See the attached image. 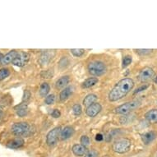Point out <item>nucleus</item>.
Masks as SVG:
<instances>
[{"label": "nucleus", "mask_w": 157, "mask_h": 157, "mask_svg": "<svg viewBox=\"0 0 157 157\" xmlns=\"http://www.w3.org/2000/svg\"><path fill=\"white\" fill-rule=\"evenodd\" d=\"M96 100H97V95H95V94H89L83 100V105L87 108V107H89V106L95 103Z\"/></svg>", "instance_id": "nucleus-19"}, {"label": "nucleus", "mask_w": 157, "mask_h": 157, "mask_svg": "<svg viewBox=\"0 0 157 157\" xmlns=\"http://www.w3.org/2000/svg\"><path fill=\"white\" fill-rule=\"evenodd\" d=\"M71 53L73 56L75 57H81L82 56L84 53H85V50L82 49H71Z\"/></svg>", "instance_id": "nucleus-25"}, {"label": "nucleus", "mask_w": 157, "mask_h": 157, "mask_svg": "<svg viewBox=\"0 0 157 157\" xmlns=\"http://www.w3.org/2000/svg\"><path fill=\"white\" fill-rule=\"evenodd\" d=\"M156 137V134L155 132H148L147 133L142 135V140L145 145L150 144Z\"/></svg>", "instance_id": "nucleus-17"}, {"label": "nucleus", "mask_w": 157, "mask_h": 157, "mask_svg": "<svg viewBox=\"0 0 157 157\" xmlns=\"http://www.w3.org/2000/svg\"><path fill=\"white\" fill-rule=\"evenodd\" d=\"M145 118L151 124H157V109H153L145 113Z\"/></svg>", "instance_id": "nucleus-15"}, {"label": "nucleus", "mask_w": 157, "mask_h": 157, "mask_svg": "<svg viewBox=\"0 0 157 157\" xmlns=\"http://www.w3.org/2000/svg\"><path fill=\"white\" fill-rule=\"evenodd\" d=\"M140 105H141V102L139 101H129L114 109V112L119 114H127L138 108Z\"/></svg>", "instance_id": "nucleus-3"}, {"label": "nucleus", "mask_w": 157, "mask_h": 157, "mask_svg": "<svg viewBox=\"0 0 157 157\" xmlns=\"http://www.w3.org/2000/svg\"><path fill=\"white\" fill-rule=\"evenodd\" d=\"M82 106L79 105V104H76L73 105L72 107V112L74 113L76 116H79L81 115V113H82Z\"/></svg>", "instance_id": "nucleus-26"}, {"label": "nucleus", "mask_w": 157, "mask_h": 157, "mask_svg": "<svg viewBox=\"0 0 157 157\" xmlns=\"http://www.w3.org/2000/svg\"><path fill=\"white\" fill-rule=\"evenodd\" d=\"M17 54L18 53L16 51V50H11L10 52H8V54L3 57V60H2V62H1V64L8 65V63H13V61L14 60V59H15L16 57H17Z\"/></svg>", "instance_id": "nucleus-14"}, {"label": "nucleus", "mask_w": 157, "mask_h": 157, "mask_svg": "<svg viewBox=\"0 0 157 157\" xmlns=\"http://www.w3.org/2000/svg\"><path fill=\"white\" fill-rule=\"evenodd\" d=\"M88 71L92 76H101L106 72L105 63L101 61H92L88 64Z\"/></svg>", "instance_id": "nucleus-4"}, {"label": "nucleus", "mask_w": 157, "mask_h": 157, "mask_svg": "<svg viewBox=\"0 0 157 157\" xmlns=\"http://www.w3.org/2000/svg\"><path fill=\"white\" fill-rule=\"evenodd\" d=\"M81 143H82V145H83V146H85V147L88 146L89 143H90V139H89V137H88L87 136H85V135L82 136V137H81Z\"/></svg>", "instance_id": "nucleus-31"}, {"label": "nucleus", "mask_w": 157, "mask_h": 157, "mask_svg": "<svg viewBox=\"0 0 157 157\" xmlns=\"http://www.w3.org/2000/svg\"><path fill=\"white\" fill-rule=\"evenodd\" d=\"M3 55L2 54H1V53H0V63L2 62V60H3Z\"/></svg>", "instance_id": "nucleus-35"}, {"label": "nucleus", "mask_w": 157, "mask_h": 157, "mask_svg": "<svg viewBox=\"0 0 157 157\" xmlns=\"http://www.w3.org/2000/svg\"><path fill=\"white\" fill-rule=\"evenodd\" d=\"M29 60H30V54L26 52H21V53H18L17 57L14 59L13 61V64L17 67H24L28 63Z\"/></svg>", "instance_id": "nucleus-8"}, {"label": "nucleus", "mask_w": 157, "mask_h": 157, "mask_svg": "<svg viewBox=\"0 0 157 157\" xmlns=\"http://www.w3.org/2000/svg\"><path fill=\"white\" fill-rule=\"evenodd\" d=\"M99 82L97 77H90L86 80H85L83 82V83L82 84V88H90L92 87L96 84V83Z\"/></svg>", "instance_id": "nucleus-21"}, {"label": "nucleus", "mask_w": 157, "mask_h": 157, "mask_svg": "<svg viewBox=\"0 0 157 157\" xmlns=\"http://www.w3.org/2000/svg\"><path fill=\"white\" fill-rule=\"evenodd\" d=\"M148 86H149V85L148 84H145V85H142V86H140L139 88H137L136 90H135V94H136V93H139L141 92V91H142V90H145L146 89H147L148 88Z\"/></svg>", "instance_id": "nucleus-32"}, {"label": "nucleus", "mask_w": 157, "mask_h": 157, "mask_svg": "<svg viewBox=\"0 0 157 157\" xmlns=\"http://www.w3.org/2000/svg\"><path fill=\"white\" fill-rule=\"evenodd\" d=\"M131 141L127 138H123V139L118 140L113 145V151L119 153V154H124L129 151L131 147Z\"/></svg>", "instance_id": "nucleus-5"}, {"label": "nucleus", "mask_w": 157, "mask_h": 157, "mask_svg": "<svg viewBox=\"0 0 157 157\" xmlns=\"http://www.w3.org/2000/svg\"><path fill=\"white\" fill-rule=\"evenodd\" d=\"M15 109L17 111V113L19 117H24L26 115L27 113V104L26 103H21L20 105H18L15 107Z\"/></svg>", "instance_id": "nucleus-18"}, {"label": "nucleus", "mask_w": 157, "mask_h": 157, "mask_svg": "<svg viewBox=\"0 0 157 157\" xmlns=\"http://www.w3.org/2000/svg\"><path fill=\"white\" fill-rule=\"evenodd\" d=\"M60 132H61V128L60 127H56L48 132L46 136V142L49 146H54L56 144L57 141L59 139V136H60Z\"/></svg>", "instance_id": "nucleus-7"}, {"label": "nucleus", "mask_w": 157, "mask_h": 157, "mask_svg": "<svg viewBox=\"0 0 157 157\" xmlns=\"http://www.w3.org/2000/svg\"><path fill=\"white\" fill-rule=\"evenodd\" d=\"M138 77L142 82H147L150 81L154 80L155 77V72L151 67H145L140 71Z\"/></svg>", "instance_id": "nucleus-6"}, {"label": "nucleus", "mask_w": 157, "mask_h": 157, "mask_svg": "<svg viewBox=\"0 0 157 157\" xmlns=\"http://www.w3.org/2000/svg\"><path fill=\"white\" fill-rule=\"evenodd\" d=\"M132 61V59L130 55H126V56L124 57V59H123V63H122V66H123V68H125L128 66L130 63Z\"/></svg>", "instance_id": "nucleus-24"}, {"label": "nucleus", "mask_w": 157, "mask_h": 157, "mask_svg": "<svg viewBox=\"0 0 157 157\" xmlns=\"http://www.w3.org/2000/svg\"><path fill=\"white\" fill-rule=\"evenodd\" d=\"M72 152L77 156H83L87 152L86 147L82 144H76L72 147Z\"/></svg>", "instance_id": "nucleus-11"}, {"label": "nucleus", "mask_w": 157, "mask_h": 157, "mask_svg": "<svg viewBox=\"0 0 157 157\" xmlns=\"http://www.w3.org/2000/svg\"><path fill=\"white\" fill-rule=\"evenodd\" d=\"M31 92L29 91V90H26L24 91V95H23V98H22V101H23L24 103H26L27 101L31 99Z\"/></svg>", "instance_id": "nucleus-30"}, {"label": "nucleus", "mask_w": 157, "mask_h": 157, "mask_svg": "<svg viewBox=\"0 0 157 157\" xmlns=\"http://www.w3.org/2000/svg\"><path fill=\"white\" fill-rule=\"evenodd\" d=\"M31 127L27 123L20 122V123H16L12 126V132L13 134L17 136H30L32 133L31 131Z\"/></svg>", "instance_id": "nucleus-2"}, {"label": "nucleus", "mask_w": 157, "mask_h": 157, "mask_svg": "<svg viewBox=\"0 0 157 157\" xmlns=\"http://www.w3.org/2000/svg\"><path fill=\"white\" fill-rule=\"evenodd\" d=\"M104 139V136L101 133H99L96 135V136H95V140L96 141H98V142H100V141H102V140Z\"/></svg>", "instance_id": "nucleus-34"}, {"label": "nucleus", "mask_w": 157, "mask_h": 157, "mask_svg": "<svg viewBox=\"0 0 157 157\" xmlns=\"http://www.w3.org/2000/svg\"><path fill=\"white\" fill-rule=\"evenodd\" d=\"M98 152L95 150H90L86 153L84 157H98Z\"/></svg>", "instance_id": "nucleus-29"}, {"label": "nucleus", "mask_w": 157, "mask_h": 157, "mask_svg": "<svg viewBox=\"0 0 157 157\" xmlns=\"http://www.w3.org/2000/svg\"><path fill=\"white\" fill-rule=\"evenodd\" d=\"M54 101H55V95L52 94V95H49L48 96H46L45 100H44V103L46 105H52V104H54Z\"/></svg>", "instance_id": "nucleus-28"}, {"label": "nucleus", "mask_w": 157, "mask_h": 157, "mask_svg": "<svg viewBox=\"0 0 157 157\" xmlns=\"http://www.w3.org/2000/svg\"><path fill=\"white\" fill-rule=\"evenodd\" d=\"M49 90H50V87L49 84L46 82L42 83L40 87V95H41L42 97H45L49 94Z\"/></svg>", "instance_id": "nucleus-22"}, {"label": "nucleus", "mask_w": 157, "mask_h": 157, "mask_svg": "<svg viewBox=\"0 0 157 157\" xmlns=\"http://www.w3.org/2000/svg\"><path fill=\"white\" fill-rule=\"evenodd\" d=\"M134 87V82L131 78H124L119 81L109 93V101L115 102L126 96Z\"/></svg>", "instance_id": "nucleus-1"}, {"label": "nucleus", "mask_w": 157, "mask_h": 157, "mask_svg": "<svg viewBox=\"0 0 157 157\" xmlns=\"http://www.w3.org/2000/svg\"><path fill=\"white\" fill-rule=\"evenodd\" d=\"M101 109H102V107H101V104L94 103L86 108V115L90 117V118H94L101 112Z\"/></svg>", "instance_id": "nucleus-9"}, {"label": "nucleus", "mask_w": 157, "mask_h": 157, "mask_svg": "<svg viewBox=\"0 0 157 157\" xmlns=\"http://www.w3.org/2000/svg\"><path fill=\"white\" fill-rule=\"evenodd\" d=\"M154 82L155 83H157V76L155 77V79H154Z\"/></svg>", "instance_id": "nucleus-36"}, {"label": "nucleus", "mask_w": 157, "mask_h": 157, "mask_svg": "<svg viewBox=\"0 0 157 157\" xmlns=\"http://www.w3.org/2000/svg\"><path fill=\"white\" fill-rule=\"evenodd\" d=\"M52 53H54V50H47L44 53L41 54V56L40 57L39 62L42 65H46L50 62V60L53 59L54 56V54H52Z\"/></svg>", "instance_id": "nucleus-10"}, {"label": "nucleus", "mask_w": 157, "mask_h": 157, "mask_svg": "<svg viewBox=\"0 0 157 157\" xmlns=\"http://www.w3.org/2000/svg\"><path fill=\"white\" fill-rule=\"evenodd\" d=\"M24 145V140L21 137H17L15 139L11 140L10 142H8L7 147L10 149H18Z\"/></svg>", "instance_id": "nucleus-13"}, {"label": "nucleus", "mask_w": 157, "mask_h": 157, "mask_svg": "<svg viewBox=\"0 0 157 157\" xmlns=\"http://www.w3.org/2000/svg\"><path fill=\"white\" fill-rule=\"evenodd\" d=\"M69 83V77L64 76V77H60L59 79H58L55 83V86L57 89H62L64 88Z\"/></svg>", "instance_id": "nucleus-20"}, {"label": "nucleus", "mask_w": 157, "mask_h": 157, "mask_svg": "<svg viewBox=\"0 0 157 157\" xmlns=\"http://www.w3.org/2000/svg\"><path fill=\"white\" fill-rule=\"evenodd\" d=\"M72 92H73V88H72V86H67V87H65L64 89L60 92L59 100L61 101H67V99L71 96Z\"/></svg>", "instance_id": "nucleus-16"}, {"label": "nucleus", "mask_w": 157, "mask_h": 157, "mask_svg": "<svg viewBox=\"0 0 157 157\" xmlns=\"http://www.w3.org/2000/svg\"><path fill=\"white\" fill-rule=\"evenodd\" d=\"M136 53L137 54H139V55H147V54H151L152 51H153V49H134Z\"/></svg>", "instance_id": "nucleus-27"}, {"label": "nucleus", "mask_w": 157, "mask_h": 157, "mask_svg": "<svg viewBox=\"0 0 157 157\" xmlns=\"http://www.w3.org/2000/svg\"><path fill=\"white\" fill-rule=\"evenodd\" d=\"M74 133V129L72 127L67 126L64 128H63L60 132V138L61 140H67L70 138Z\"/></svg>", "instance_id": "nucleus-12"}, {"label": "nucleus", "mask_w": 157, "mask_h": 157, "mask_svg": "<svg viewBox=\"0 0 157 157\" xmlns=\"http://www.w3.org/2000/svg\"><path fill=\"white\" fill-rule=\"evenodd\" d=\"M10 75V71L8 68H1L0 69V81L4 80L6 77Z\"/></svg>", "instance_id": "nucleus-23"}, {"label": "nucleus", "mask_w": 157, "mask_h": 157, "mask_svg": "<svg viewBox=\"0 0 157 157\" xmlns=\"http://www.w3.org/2000/svg\"><path fill=\"white\" fill-rule=\"evenodd\" d=\"M52 117H54V118H59L60 115H61V113H60V111L59 109H54L53 112L51 113Z\"/></svg>", "instance_id": "nucleus-33"}, {"label": "nucleus", "mask_w": 157, "mask_h": 157, "mask_svg": "<svg viewBox=\"0 0 157 157\" xmlns=\"http://www.w3.org/2000/svg\"><path fill=\"white\" fill-rule=\"evenodd\" d=\"M156 157H157V156H156Z\"/></svg>", "instance_id": "nucleus-37"}]
</instances>
